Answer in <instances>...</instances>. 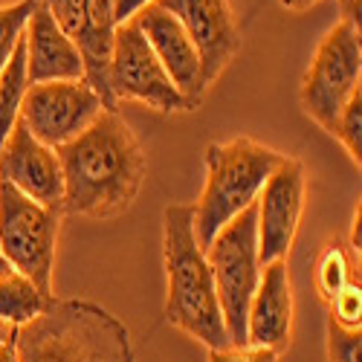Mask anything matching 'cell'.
<instances>
[{
	"label": "cell",
	"mask_w": 362,
	"mask_h": 362,
	"mask_svg": "<svg viewBox=\"0 0 362 362\" xmlns=\"http://www.w3.org/2000/svg\"><path fill=\"white\" fill-rule=\"evenodd\" d=\"M55 154L64 174V215L113 221L139 197L145 154L119 110H102L93 125L55 148Z\"/></svg>",
	"instance_id": "6da1fadb"
},
{
	"label": "cell",
	"mask_w": 362,
	"mask_h": 362,
	"mask_svg": "<svg viewBox=\"0 0 362 362\" xmlns=\"http://www.w3.org/2000/svg\"><path fill=\"white\" fill-rule=\"evenodd\" d=\"M165 319L209 351L226 348L229 334L206 252L194 238V206L171 203L163 212Z\"/></svg>",
	"instance_id": "7a4b0ae2"
},
{
	"label": "cell",
	"mask_w": 362,
	"mask_h": 362,
	"mask_svg": "<svg viewBox=\"0 0 362 362\" xmlns=\"http://www.w3.org/2000/svg\"><path fill=\"white\" fill-rule=\"evenodd\" d=\"M15 334L21 362H134L128 327L96 301L52 298Z\"/></svg>",
	"instance_id": "3957f363"
},
{
	"label": "cell",
	"mask_w": 362,
	"mask_h": 362,
	"mask_svg": "<svg viewBox=\"0 0 362 362\" xmlns=\"http://www.w3.org/2000/svg\"><path fill=\"white\" fill-rule=\"evenodd\" d=\"M284 154L250 136L206 145V183L194 203V238L206 250L212 238L250 209Z\"/></svg>",
	"instance_id": "277c9868"
},
{
	"label": "cell",
	"mask_w": 362,
	"mask_h": 362,
	"mask_svg": "<svg viewBox=\"0 0 362 362\" xmlns=\"http://www.w3.org/2000/svg\"><path fill=\"white\" fill-rule=\"evenodd\" d=\"M206 261L212 269L218 305L232 345H247V313L250 301L261 279L258 261V232H255V203L232 218L206 250Z\"/></svg>",
	"instance_id": "5b68a950"
},
{
	"label": "cell",
	"mask_w": 362,
	"mask_h": 362,
	"mask_svg": "<svg viewBox=\"0 0 362 362\" xmlns=\"http://www.w3.org/2000/svg\"><path fill=\"white\" fill-rule=\"evenodd\" d=\"M62 218V206H44L0 180V255L44 293H52Z\"/></svg>",
	"instance_id": "8992f818"
},
{
	"label": "cell",
	"mask_w": 362,
	"mask_h": 362,
	"mask_svg": "<svg viewBox=\"0 0 362 362\" xmlns=\"http://www.w3.org/2000/svg\"><path fill=\"white\" fill-rule=\"evenodd\" d=\"M362 90V44L359 33L348 23L327 29L301 81V107L327 134L345 102Z\"/></svg>",
	"instance_id": "52a82bcc"
},
{
	"label": "cell",
	"mask_w": 362,
	"mask_h": 362,
	"mask_svg": "<svg viewBox=\"0 0 362 362\" xmlns=\"http://www.w3.org/2000/svg\"><path fill=\"white\" fill-rule=\"evenodd\" d=\"M107 87L116 107L119 102H142L160 113L192 110L134 21H125L113 29Z\"/></svg>",
	"instance_id": "ba28073f"
},
{
	"label": "cell",
	"mask_w": 362,
	"mask_h": 362,
	"mask_svg": "<svg viewBox=\"0 0 362 362\" xmlns=\"http://www.w3.org/2000/svg\"><path fill=\"white\" fill-rule=\"evenodd\" d=\"M102 110V96L87 84V78L44 81L29 84L18 119L38 142L62 148L93 125Z\"/></svg>",
	"instance_id": "9c48e42d"
},
{
	"label": "cell",
	"mask_w": 362,
	"mask_h": 362,
	"mask_svg": "<svg viewBox=\"0 0 362 362\" xmlns=\"http://www.w3.org/2000/svg\"><path fill=\"white\" fill-rule=\"evenodd\" d=\"M301 212H305V165L296 157L279 163L264 189L255 197V232H258V261L261 267L273 261H287Z\"/></svg>",
	"instance_id": "30bf717a"
},
{
	"label": "cell",
	"mask_w": 362,
	"mask_h": 362,
	"mask_svg": "<svg viewBox=\"0 0 362 362\" xmlns=\"http://www.w3.org/2000/svg\"><path fill=\"white\" fill-rule=\"evenodd\" d=\"M38 4L78 47L84 62V78L102 96L105 110H119L107 87V67L116 29L113 0H38Z\"/></svg>",
	"instance_id": "8fae6325"
},
{
	"label": "cell",
	"mask_w": 362,
	"mask_h": 362,
	"mask_svg": "<svg viewBox=\"0 0 362 362\" xmlns=\"http://www.w3.org/2000/svg\"><path fill=\"white\" fill-rule=\"evenodd\" d=\"M160 9L174 15L189 33L197 58L203 90L212 87L240 52V26L229 0H154Z\"/></svg>",
	"instance_id": "7c38bea8"
},
{
	"label": "cell",
	"mask_w": 362,
	"mask_h": 362,
	"mask_svg": "<svg viewBox=\"0 0 362 362\" xmlns=\"http://www.w3.org/2000/svg\"><path fill=\"white\" fill-rule=\"evenodd\" d=\"M0 180L44 206H62L64 200V174L55 148L38 142L21 119L0 145Z\"/></svg>",
	"instance_id": "4fadbf2b"
},
{
	"label": "cell",
	"mask_w": 362,
	"mask_h": 362,
	"mask_svg": "<svg viewBox=\"0 0 362 362\" xmlns=\"http://www.w3.org/2000/svg\"><path fill=\"white\" fill-rule=\"evenodd\" d=\"M131 21L139 26V33L145 35L148 47L160 58V64L165 67L168 78L174 81V87L183 93V99L194 110L203 102L206 90L200 81V58H197V49L192 44L189 33L180 26V21L174 15H168L157 4H148Z\"/></svg>",
	"instance_id": "5bb4252c"
},
{
	"label": "cell",
	"mask_w": 362,
	"mask_h": 362,
	"mask_svg": "<svg viewBox=\"0 0 362 362\" xmlns=\"http://www.w3.org/2000/svg\"><path fill=\"white\" fill-rule=\"evenodd\" d=\"M296 301L287 261H273L261 267V279L250 301L247 313V342L273 348L276 354L287 351L293 339Z\"/></svg>",
	"instance_id": "9a60e30c"
},
{
	"label": "cell",
	"mask_w": 362,
	"mask_h": 362,
	"mask_svg": "<svg viewBox=\"0 0 362 362\" xmlns=\"http://www.w3.org/2000/svg\"><path fill=\"white\" fill-rule=\"evenodd\" d=\"M26 44V76L29 84L44 81H73L84 78V62L78 47L52 21V15L35 0V12L23 33Z\"/></svg>",
	"instance_id": "2e32d148"
},
{
	"label": "cell",
	"mask_w": 362,
	"mask_h": 362,
	"mask_svg": "<svg viewBox=\"0 0 362 362\" xmlns=\"http://www.w3.org/2000/svg\"><path fill=\"white\" fill-rule=\"evenodd\" d=\"M52 293H44L35 281L9 269L6 276H0V325L23 327L35 322L52 305Z\"/></svg>",
	"instance_id": "e0dca14e"
},
{
	"label": "cell",
	"mask_w": 362,
	"mask_h": 362,
	"mask_svg": "<svg viewBox=\"0 0 362 362\" xmlns=\"http://www.w3.org/2000/svg\"><path fill=\"white\" fill-rule=\"evenodd\" d=\"M29 90V76H26V44L23 38L18 41L9 64L0 73V145L6 142V136L12 134L18 116H21V105Z\"/></svg>",
	"instance_id": "ac0fdd59"
},
{
	"label": "cell",
	"mask_w": 362,
	"mask_h": 362,
	"mask_svg": "<svg viewBox=\"0 0 362 362\" xmlns=\"http://www.w3.org/2000/svg\"><path fill=\"white\" fill-rule=\"evenodd\" d=\"M354 279V269H351V255L345 250L342 240H330V244L322 250L319 261H316V290L322 296L325 305L334 301L337 293H342Z\"/></svg>",
	"instance_id": "d6986e66"
},
{
	"label": "cell",
	"mask_w": 362,
	"mask_h": 362,
	"mask_svg": "<svg viewBox=\"0 0 362 362\" xmlns=\"http://www.w3.org/2000/svg\"><path fill=\"white\" fill-rule=\"evenodd\" d=\"M33 12H35V0H18L12 6H0V73L9 64L18 41L23 38Z\"/></svg>",
	"instance_id": "ffe728a7"
},
{
	"label": "cell",
	"mask_w": 362,
	"mask_h": 362,
	"mask_svg": "<svg viewBox=\"0 0 362 362\" xmlns=\"http://www.w3.org/2000/svg\"><path fill=\"white\" fill-rule=\"evenodd\" d=\"M330 134L342 142L348 157L359 165L362 163V90H356V93L345 102V107L339 110Z\"/></svg>",
	"instance_id": "44dd1931"
},
{
	"label": "cell",
	"mask_w": 362,
	"mask_h": 362,
	"mask_svg": "<svg viewBox=\"0 0 362 362\" xmlns=\"http://www.w3.org/2000/svg\"><path fill=\"white\" fill-rule=\"evenodd\" d=\"M362 330H351L327 319V362H359Z\"/></svg>",
	"instance_id": "7402d4cb"
},
{
	"label": "cell",
	"mask_w": 362,
	"mask_h": 362,
	"mask_svg": "<svg viewBox=\"0 0 362 362\" xmlns=\"http://www.w3.org/2000/svg\"><path fill=\"white\" fill-rule=\"evenodd\" d=\"M327 319H334L342 327L359 330V325H362V290H359V281H351L342 293L334 296Z\"/></svg>",
	"instance_id": "603a6c76"
},
{
	"label": "cell",
	"mask_w": 362,
	"mask_h": 362,
	"mask_svg": "<svg viewBox=\"0 0 362 362\" xmlns=\"http://www.w3.org/2000/svg\"><path fill=\"white\" fill-rule=\"evenodd\" d=\"M209 362H279V354L264 345H226L209 351Z\"/></svg>",
	"instance_id": "cb8c5ba5"
},
{
	"label": "cell",
	"mask_w": 362,
	"mask_h": 362,
	"mask_svg": "<svg viewBox=\"0 0 362 362\" xmlns=\"http://www.w3.org/2000/svg\"><path fill=\"white\" fill-rule=\"evenodd\" d=\"M148 4H154V0H113V21H116V26L119 23H125V21H131L139 9H145Z\"/></svg>",
	"instance_id": "d4e9b609"
},
{
	"label": "cell",
	"mask_w": 362,
	"mask_h": 362,
	"mask_svg": "<svg viewBox=\"0 0 362 362\" xmlns=\"http://www.w3.org/2000/svg\"><path fill=\"white\" fill-rule=\"evenodd\" d=\"M0 362H21L18 356V334H15V327H9L4 339H0Z\"/></svg>",
	"instance_id": "484cf974"
},
{
	"label": "cell",
	"mask_w": 362,
	"mask_h": 362,
	"mask_svg": "<svg viewBox=\"0 0 362 362\" xmlns=\"http://www.w3.org/2000/svg\"><path fill=\"white\" fill-rule=\"evenodd\" d=\"M359 6H362V0H339V15H342V23L354 26L356 33H359Z\"/></svg>",
	"instance_id": "4316f807"
},
{
	"label": "cell",
	"mask_w": 362,
	"mask_h": 362,
	"mask_svg": "<svg viewBox=\"0 0 362 362\" xmlns=\"http://www.w3.org/2000/svg\"><path fill=\"white\" fill-rule=\"evenodd\" d=\"M359 223H362V209L356 206V215H354V226H351V250L359 255L362 250V240H359Z\"/></svg>",
	"instance_id": "83f0119b"
},
{
	"label": "cell",
	"mask_w": 362,
	"mask_h": 362,
	"mask_svg": "<svg viewBox=\"0 0 362 362\" xmlns=\"http://www.w3.org/2000/svg\"><path fill=\"white\" fill-rule=\"evenodd\" d=\"M279 4H281L284 9H290V12H308L310 6L319 4V0H279Z\"/></svg>",
	"instance_id": "f1b7e54d"
},
{
	"label": "cell",
	"mask_w": 362,
	"mask_h": 362,
	"mask_svg": "<svg viewBox=\"0 0 362 362\" xmlns=\"http://www.w3.org/2000/svg\"><path fill=\"white\" fill-rule=\"evenodd\" d=\"M9 269H12V267H9V261H6L4 255H0V276H6V273H9Z\"/></svg>",
	"instance_id": "f546056e"
},
{
	"label": "cell",
	"mask_w": 362,
	"mask_h": 362,
	"mask_svg": "<svg viewBox=\"0 0 362 362\" xmlns=\"http://www.w3.org/2000/svg\"><path fill=\"white\" fill-rule=\"evenodd\" d=\"M6 330H9V327H4V325H0V339H4V334H6Z\"/></svg>",
	"instance_id": "4dcf8cb0"
}]
</instances>
